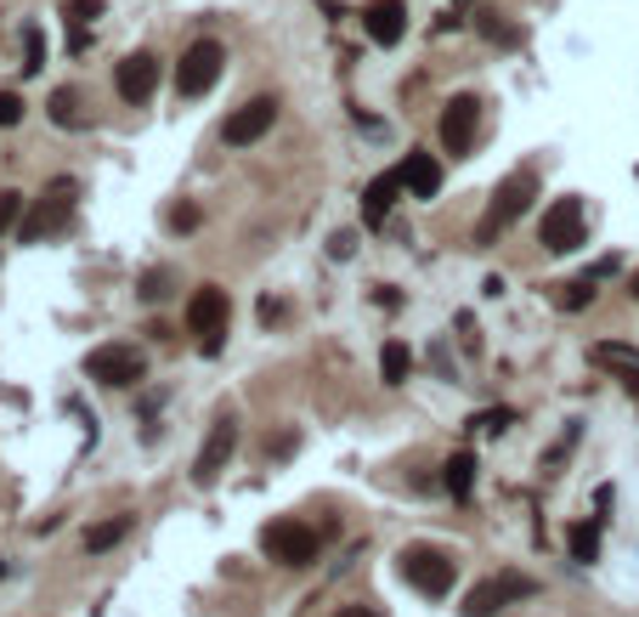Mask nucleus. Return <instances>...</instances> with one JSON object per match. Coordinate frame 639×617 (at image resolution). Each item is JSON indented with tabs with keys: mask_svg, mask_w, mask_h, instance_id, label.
Wrapping results in <instances>:
<instances>
[{
	"mask_svg": "<svg viewBox=\"0 0 639 617\" xmlns=\"http://www.w3.org/2000/svg\"><path fill=\"white\" fill-rule=\"evenodd\" d=\"M397 573L419 589V595H430V600H441L453 589V573H459V561L453 555H441V550H430V544H408L402 555H397Z\"/></svg>",
	"mask_w": 639,
	"mask_h": 617,
	"instance_id": "obj_1",
	"label": "nucleus"
},
{
	"mask_svg": "<svg viewBox=\"0 0 639 617\" xmlns=\"http://www.w3.org/2000/svg\"><path fill=\"white\" fill-rule=\"evenodd\" d=\"M221 69H227V45L221 40H192L181 52V63H176V97L181 103L205 97V91L221 80Z\"/></svg>",
	"mask_w": 639,
	"mask_h": 617,
	"instance_id": "obj_2",
	"label": "nucleus"
},
{
	"mask_svg": "<svg viewBox=\"0 0 639 617\" xmlns=\"http://www.w3.org/2000/svg\"><path fill=\"white\" fill-rule=\"evenodd\" d=\"M74 194H80V181L74 176H57L52 187H45V199L18 221V232H23V244H40V239H52V232H63L69 227V216H74Z\"/></svg>",
	"mask_w": 639,
	"mask_h": 617,
	"instance_id": "obj_3",
	"label": "nucleus"
},
{
	"mask_svg": "<svg viewBox=\"0 0 639 617\" xmlns=\"http://www.w3.org/2000/svg\"><path fill=\"white\" fill-rule=\"evenodd\" d=\"M227 317H232L227 290H216V283H199V290H192V301H187V328H192V335H205V352H210V357L221 352Z\"/></svg>",
	"mask_w": 639,
	"mask_h": 617,
	"instance_id": "obj_4",
	"label": "nucleus"
},
{
	"mask_svg": "<svg viewBox=\"0 0 639 617\" xmlns=\"http://www.w3.org/2000/svg\"><path fill=\"white\" fill-rule=\"evenodd\" d=\"M532 194H537V176L532 170H515L510 181H499L493 187V210H486V221H481V244H493L499 232L532 205Z\"/></svg>",
	"mask_w": 639,
	"mask_h": 617,
	"instance_id": "obj_5",
	"label": "nucleus"
},
{
	"mask_svg": "<svg viewBox=\"0 0 639 617\" xmlns=\"http://www.w3.org/2000/svg\"><path fill=\"white\" fill-rule=\"evenodd\" d=\"M537 244L549 255H572L583 244V199H555L544 221H537Z\"/></svg>",
	"mask_w": 639,
	"mask_h": 617,
	"instance_id": "obj_6",
	"label": "nucleus"
},
{
	"mask_svg": "<svg viewBox=\"0 0 639 617\" xmlns=\"http://www.w3.org/2000/svg\"><path fill=\"white\" fill-rule=\"evenodd\" d=\"M272 125H277V97H250L243 108L227 114L221 142H227V148H255V142H261Z\"/></svg>",
	"mask_w": 639,
	"mask_h": 617,
	"instance_id": "obj_7",
	"label": "nucleus"
},
{
	"mask_svg": "<svg viewBox=\"0 0 639 617\" xmlns=\"http://www.w3.org/2000/svg\"><path fill=\"white\" fill-rule=\"evenodd\" d=\"M261 550L283 566H306L317 555V533L306 521H272V527H261Z\"/></svg>",
	"mask_w": 639,
	"mask_h": 617,
	"instance_id": "obj_8",
	"label": "nucleus"
},
{
	"mask_svg": "<svg viewBox=\"0 0 639 617\" xmlns=\"http://www.w3.org/2000/svg\"><path fill=\"white\" fill-rule=\"evenodd\" d=\"M85 374L96 379V386H136V379L147 374V363H142L136 346H96L85 357Z\"/></svg>",
	"mask_w": 639,
	"mask_h": 617,
	"instance_id": "obj_9",
	"label": "nucleus"
},
{
	"mask_svg": "<svg viewBox=\"0 0 639 617\" xmlns=\"http://www.w3.org/2000/svg\"><path fill=\"white\" fill-rule=\"evenodd\" d=\"M526 595H537V584H532L526 573L486 578V584H475V589L464 595V617H493L499 606H510V600H526Z\"/></svg>",
	"mask_w": 639,
	"mask_h": 617,
	"instance_id": "obj_10",
	"label": "nucleus"
},
{
	"mask_svg": "<svg viewBox=\"0 0 639 617\" xmlns=\"http://www.w3.org/2000/svg\"><path fill=\"white\" fill-rule=\"evenodd\" d=\"M475 125H481V103L470 97V91H459V97L441 108V148H448L453 159H464L475 148Z\"/></svg>",
	"mask_w": 639,
	"mask_h": 617,
	"instance_id": "obj_11",
	"label": "nucleus"
},
{
	"mask_svg": "<svg viewBox=\"0 0 639 617\" xmlns=\"http://www.w3.org/2000/svg\"><path fill=\"white\" fill-rule=\"evenodd\" d=\"M114 91H119L130 108H142V103L159 91V57H154V52H130V57H119V69H114Z\"/></svg>",
	"mask_w": 639,
	"mask_h": 617,
	"instance_id": "obj_12",
	"label": "nucleus"
},
{
	"mask_svg": "<svg viewBox=\"0 0 639 617\" xmlns=\"http://www.w3.org/2000/svg\"><path fill=\"white\" fill-rule=\"evenodd\" d=\"M232 448H238V425L221 414V419L210 425V437H205L199 459H192V482H199V488H210V482L221 477V464L232 459Z\"/></svg>",
	"mask_w": 639,
	"mask_h": 617,
	"instance_id": "obj_13",
	"label": "nucleus"
},
{
	"mask_svg": "<svg viewBox=\"0 0 639 617\" xmlns=\"http://www.w3.org/2000/svg\"><path fill=\"white\" fill-rule=\"evenodd\" d=\"M363 29H368L374 45H397L408 34V7L402 0H374V7L363 12Z\"/></svg>",
	"mask_w": 639,
	"mask_h": 617,
	"instance_id": "obj_14",
	"label": "nucleus"
},
{
	"mask_svg": "<svg viewBox=\"0 0 639 617\" xmlns=\"http://www.w3.org/2000/svg\"><path fill=\"white\" fill-rule=\"evenodd\" d=\"M402 187H408V181H402V165H397V170H379V176L363 187V221H368V227H379V221L390 216V205H397Z\"/></svg>",
	"mask_w": 639,
	"mask_h": 617,
	"instance_id": "obj_15",
	"label": "nucleus"
},
{
	"mask_svg": "<svg viewBox=\"0 0 639 617\" xmlns=\"http://www.w3.org/2000/svg\"><path fill=\"white\" fill-rule=\"evenodd\" d=\"M402 181H408L413 199H436V194H441V165H436L430 154H408V159H402Z\"/></svg>",
	"mask_w": 639,
	"mask_h": 617,
	"instance_id": "obj_16",
	"label": "nucleus"
},
{
	"mask_svg": "<svg viewBox=\"0 0 639 617\" xmlns=\"http://www.w3.org/2000/svg\"><path fill=\"white\" fill-rule=\"evenodd\" d=\"M103 18V0H69L63 23H69V52H85L91 45V23Z\"/></svg>",
	"mask_w": 639,
	"mask_h": 617,
	"instance_id": "obj_17",
	"label": "nucleus"
},
{
	"mask_svg": "<svg viewBox=\"0 0 639 617\" xmlns=\"http://www.w3.org/2000/svg\"><path fill=\"white\" fill-rule=\"evenodd\" d=\"M125 533H130V515H108V521H96V527H85V550L103 555V550H114Z\"/></svg>",
	"mask_w": 639,
	"mask_h": 617,
	"instance_id": "obj_18",
	"label": "nucleus"
},
{
	"mask_svg": "<svg viewBox=\"0 0 639 617\" xmlns=\"http://www.w3.org/2000/svg\"><path fill=\"white\" fill-rule=\"evenodd\" d=\"M52 119H57L63 130H80V125H85V97H80L74 85L52 91Z\"/></svg>",
	"mask_w": 639,
	"mask_h": 617,
	"instance_id": "obj_19",
	"label": "nucleus"
},
{
	"mask_svg": "<svg viewBox=\"0 0 639 617\" xmlns=\"http://www.w3.org/2000/svg\"><path fill=\"white\" fill-rule=\"evenodd\" d=\"M441 482H448L453 499H470V488H475V459H470V453H453L448 464H441Z\"/></svg>",
	"mask_w": 639,
	"mask_h": 617,
	"instance_id": "obj_20",
	"label": "nucleus"
},
{
	"mask_svg": "<svg viewBox=\"0 0 639 617\" xmlns=\"http://www.w3.org/2000/svg\"><path fill=\"white\" fill-rule=\"evenodd\" d=\"M408 368H413V352H408L402 341H385V352H379V374H385V386H402Z\"/></svg>",
	"mask_w": 639,
	"mask_h": 617,
	"instance_id": "obj_21",
	"label": "nucleus"
},
{
	"mask_svg": "<svg viewBox=\"0 0 639 617\" xmlns=\"http://www.w3.org/2000/svg\"><path fill=\"white\" fill-rule=\"evenodd\" d=\"M588 357H595L600 368H622V374H639V352H633V346H617V341H600V346L588 352Z\"/></svg>",
	"mask_w": 639,
	"mask_h": 617,
	"instance_id": "obj_22",
	"label": "nucleus"
},
{
	"mask_svg": "<svg viewBox=\"0 0 639 617\" xmlns=\"http://www.w3.org/2000/svg\"><path fill=\"white\" fill-rule=\"evenodd\" d=\"M600 555V521H577V527H572V561H595Z\"/></svg>",
	"mask_w": 639,
	"mask_h": 617,
	"instance_id": "obj_23",
	"label": "nucleus"
},
{
	"mask_svg": "<svg viewBox=\"0 0 639 617\" xmlns=\"http://www.w3.org/2000/svg\"><path fill=\"white\" fill-rule=\"evenodd\" d=\"M40 69H45V34L29 23L23 29V74H40Z\"/></svg>",
	"mask_w": 639,
	"mask_h": 617,
	"instance_id": "obj_24",
	"label": "nucleus"
},
{
	"mask_svg": "<svg viewBox=\"0 0 639 617\" xmlns=\"http://www.w3.org/2000/svg\"><path fill=\"white\" fill-rule=\"evenodd\" d=\"M170 283H176V272H170V266H154V272L142 278V301H165Z\"/></svg>",
	"mask_w": 639,
	"mask_h": 617,
	"instance_id": "obj_25",
	"label": "nucleus"
},
{
	"mask_svg": "<svg viewBox=\"0 0 639 617\" xmlns=\"http://www.w3.org/2000/svg\"><path fill=\"white\" fill-rule=\"evenodd\" d=\"M583 301H595V278H577V283H566V295H561V306H566V312H577Z\"/></svg>",
	"mask_w": 639,
	"mask_h": 617,
	"instance_id": "obj_26",
	"label": "nucleus"
},
{
	"mask_svg": "<svg viewBox=\"0 0 639 617\" xmlns=\"http://www.w3.org/2000/svg\"><path fill=\"white\" fill-rule=\"evenodd\" d=\"M23 221V194H0V232H12Z\"/></svg>",
	"mask_w": 639,
	"mask_h": 617,
	"instance_id": "obj_27",
	"label": "nucleus"
},
{
	"mask_svg": "<svg viewBox=\"0 0 639 617\" xmlns=\"http://www.w3.org/2000/svg\"><path fill=\"white\" fill-rule=\"evenodd\" d=\"M23 119V97H18V91H0V130H12Z\"/></svg>",
	"mask_w": 639,
	"mask_h": 617,
	"instance_id": "obj_28",
	"label": "nucleus"
},
{
	"mask_svg": "<svg viewBox=\"0 0 639 617\" xmlns=\"http://www.w3.org/2000/svg\"><path fill=\"white\" fill-rule=\"evenodd\" d=\"M352 250H357V232H334L328 255H334V261H352Z\"/></svg>",
	"mask_w": 639,
	"mask_h": 617,
	"instance_id": "obj_29",
	"label": "nucleus"
},
{
	"mask_svg": "<svg viewBox=\"0 0 639 617\" xmlns=\"http://www.w3.org/2000/svg\"><path fill=\"white\" fill-rule=\"evenodd\" d=\"M510 419H515V414H481L475 431H510Z\"/></svg>",
	"mask_w": 639,
	"mask_h": 617,
	"instance_id": "obj_30",
	"label": "nucleus"
},
{
	"mask_svg": "<svg viewBox=\"0 0 639 617\" xmlns=\"http://www.w3.org/2000/svg\"><path fill=\"white\" fill-rule=\"evenodd\" d=\"M170 227H199V210H192V205H181V210H170Z\"/></svg>",
	"mask_w": 639,
	"mask_h": 617,
	"instance_id": "obj_31",
	"label": "nucleus"
},
{
	"mask_svg": "<svg viewBox=\"0 0 639 617\" xmlns=\"http://www.w3.org/2000/svg\"><path fill=\"white\" fill-rule=\"evenodd\" d=\"M334 617H385V611H379V606H363V600H357V606H339Z\"/></svg>",
	"mask_w": 639,
	"mask_h": 617,
	"instance_id": "obj_32",
	"label": "nucleus"
},
{
	"mask_svg": "<svg viewBox=\"0 0 639 617\" xmlns=\"http://www.w3.org/2000/svg\"><path fill=\"white\" fill-rule=\"evenodd\" d=\"M628 295L639 301V266H633V278H628Z\"/></svg>",
	"mask_w": 639,
	"mask_h": 617,
	"instance_id": "obj_33",
	"label": "nucleus"
},
{
	"mask_svg": "<svg viewBox=\"0 0 639 617\" xmlns=\"http://www.w3.org/2000/svg\"><path fill=\"white\" fill-rule=\"evenodd\" d=\"M0 578H7V561H0Z\"/></svg>",
	"mask_w": 639,
	"mask_h": 617,
	"instance_id": "obj_34",
	"label": "nucleus"
}]
</instances>
